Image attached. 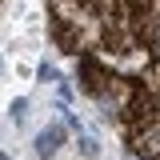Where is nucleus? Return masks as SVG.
Returning a JSON list of instances; mask_svg holds the SVG:
<instances>
[{"label":"nucleus","mask_w":160,"mask_h":160,"mask_svg":"<svg viewBox=\"0 0 160 160\" xmlns=\"http://www.w3.org/2000/svg\"><path fill=\"white\" fill-rule=\"evenodd\" d=\"M60 140H64V128H60V124L44 128V132L36 136V148H40V156H52V152L60 148Z\"/></svg>","instance_id":"nucleus-1"},{"label":"nucleus","mask_w":160,"mask_h":160,"mask_svg":"<svg viewBox=\"0 0 160 160\" xmlns=\"http://www.w3.org/2000/svg\"><path fill=\"white\" fill-rule=\"evenodd\" d=\"M12 120H16V124L28 120V100H12Z\"/></svg>","instance_id":"nucleus-2"}]
</instances>
